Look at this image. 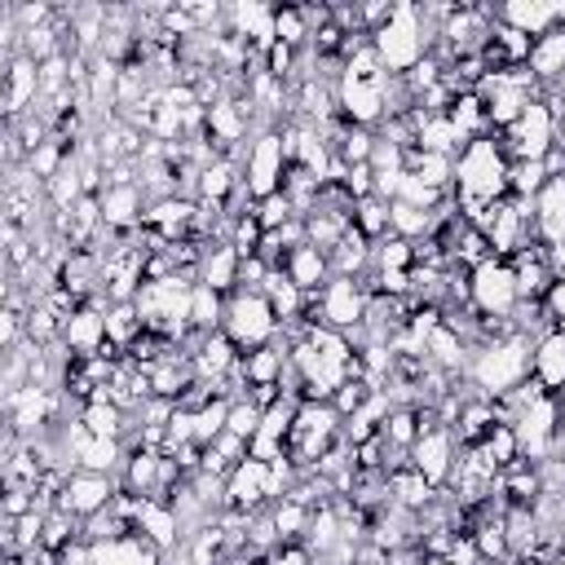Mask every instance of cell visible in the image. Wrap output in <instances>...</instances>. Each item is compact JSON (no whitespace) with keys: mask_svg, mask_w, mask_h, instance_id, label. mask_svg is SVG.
<instances>
[{"mask_svg":"<svg viewBox=\"0 0 565 565\" xmlns=\"http://www.w3.org/2000/svg\"><path fill=\"white\" fill-rule=\"evenodd\" d=\"M415 119H419V137H415V146H424V150H433V154H450V159L463 154L468 137L455 128L450 115H424V110L415 106Z\"/></svg>","mask_w":565,"mask_h":565,"instance_id":"7402d4cb","label":"cell"},{"mask_svg":"<svg viewBox=\"0 0 565 565\" xmlns=\"http://www.w3.org/2000/svg\"><path fill=\"white\" fill-rule=\"evenodd\" d=\"M274 40L291 44V49H305L309 44V22H305L300 4H278L274 9Z\"/></svg>","mask_w":565,"mask_h":565,"instance_id":"836d02e7","label":"cell"},{"mask_svg":"<svg viewBox=\"0 0 565 565\" xmlns=\"http://www.w3.org/2000/svg\"><path fill=\"white\" fill-rule=\"evenodd\" d=\"M282 177H287V150H282V132H256L252 146H247V159H243V185L247 194L260 203L269 194L282 190Z\"/></svg>","mask_w":565,"mask_h":565,"instance_id":"52a82bcc","label":"cell"},{"mask_svg":"<svg viewBox=\"0 0 565 565\" xmlns=\"http://www.w3.org/2000/svg\"><path fill=\"white\" fill-rule=\"evenodd\" d=\"M494 137H499L508 163L512 159H547V150L556 146V115H552V106L543 97H534L525 106V115L508 132H494Z\"/></svg>","mask_w":565,"mask_h":565,"instance_id":"5b68a950","label":"cell"},{"mask_svg":"<svg viewBox=\"0 0 565 565\" xmlns=\"http://www.w3.org/2000/svg\"><path fill=\"white\" fill-rule=\"evenodd\" d=\"M159 472H163V455H159V450L128 446L124 468H119V481H124L128 494H146V499H154V490H159Z\"/></svg>","mask_w":565,"mask_h":565,"instance_id":"44dd1931","label":"cell"},{"mask_svg":"<svg viewBox=\"0 0 565 565\" xmlns=\"http://www.w3.org/2000/svg\"><path fill=\"white\" fill-rule=\"evenodd\" d=\"M119 490H124V481H119L115 472H88V468H75V472L66 477L62 494H57V508L71 512V516H79V521H88V516L106 512V508L115 503Z\"/></svg>","mask_w":565,"mask_h":565,"instance_id":"9c48e42d","label":"cell"},{"mask_svg":"<svg viewBox=\"0 0 565 565\" xmlns=\"http://www.w3.org/2000/svg\"><path fill=\"white\" fill-rule=\"evenodd\" d=\"M128 530H132V534H141V539H150L159 552H172V547L185 539V530H181L177 512H172L163 499H146V494H137L132 516H128Z\"/></svg>","mask_w":565,"mask_h":565,"instance_id":"4fadbf2b","label":"cell"},{"mask_svg":"<svg viewBox=\"0 0 565 565\" xmlns=\"http://www.w3.org/2000/svg\"><path fill=\"white\" fill-rule=\"evenodd\" d=\"M543 309L552 313V322H556V327H565V278H556V282H552V291H547Z\"/></svg>","mask_w":565,"mask_h":565,"instance_id":"60d3db41","label":"cell"},{"mask_svg":"<svg viewBox=\"0 0 565 565\" xmlns=\"http://www.w3.org/2000/svg\"><path fill=\"white\" fill-rule=\"evenodd\" d=\"M225 508H243V512H260L269 508V463L265 459H243L230 468L225 477Z\"/></svg>","mask_w":565,"mask_h":565,"instance_id":"5bb4252c","label":"cell"},{"mask_svg":"<svg viewBox=\"0 0 565 565\" xmlns=\"http://www.w3.org/2000/svg\"><path fill=\"white\" fill-rule=\"evenodd\" d=\"M371 44H375V57H380V66H384L388 75H406L411 66H419V62L428 57L433 31L424 26L419 4L397 0V4H393V18H388L380 31H371Z\"/></svg>","mask_w":565,"mask_h":565,"instance_id":"3957f363","label":"cell"},{"mask_svg":"<svg viewBox=\"0 0 565 565\" xmlns=\"http://www.w3.org/2000/svg\"><path fill=\"white\" fill-rule=\"evenodd\" d=\"M353 230L375 247V243H384L393 230H388V203L384 199H358V207H353Z\"/></svg>","mask_w":565,"mask_h":565,"instance_id":"83f0119b","label":"cell"},{"mask_svg":"<svg viewBox=\"0 0 565 565\" xmlns=\"http://www.w3.org/2000/svg\"><path fill=\"white\" fill-rule=\"evenodd\" d=\"M388 75V71H384ZM384 75L380 79H353L340 71L335 79V106H340V119H349L353 128H375L384 124Z\"/></svg>","mask_w":565,"mask_h":565,"instance_id":"8fae6325","label":"cell"},{"mask_svg":"<svg viewBox=\"0 0 565 565\" xmlns=\"http://www.w3.org/2000/svg\"><path fill=\"white\" fill-rule=\"evenodd\" d=\"M141 335H146V327H141V313H137L132 300H119V305L106 309V340H110L119 353H128Z\"/></svg>","mask_w":565,"mask_h":565,"instance_id":"d4e9b609","label":"cell"},{"mask_svg":"<svg viewBox=\"0 0 565 565\" xmlns=\"http://www.w3.org/2000/svg\"><path fill=\"white\" fill-rule=\"evenodd\" d=\"M212 450H216L230 468H234V463H243V459L252 455V450H247V441H243V437H234V433H221V437L212 441Z\"/></svg>","mask_w":565,"mask_h":565,"instance_id":"ab89813d","label":"cell"},{"mask_svg":"<svg viewBox=\"0 0 565 565\" xmlns=\"http://www.w3.org/2000/svg\"><path fill=\"white\" fill-rule=\"evenodd\" d=\"M282 274L305 291V296H318L327 282H331V256L318 252V247H291L287 260H282Z\"/></svg>","mask_w":565,"mask_h":565,"instance_id":"e0dca14e","label":"cell"},{"mask_svg":"<svg viewBox=\"0 0 565 565\" xmlns=\"http://www.w3.org/2000/svg\"><path fill=\"white\" fill-rule=\"evenodd\" d=\"M0 79H4V88H0V110H4V119H22V115L40 102V62L26 57V53H18V57L4 62Z\"/></svg>","mask_w":565,"mask_h":565,"instance_id":"7c38bea8","label":"cell"},{"mask_svg":"<svg viewBox=\"0 0 565 565\" xmlns=\"http://www.w3.org/2000/svg\"><path fill=\"white\" fill-rule=\"evenodd\" d=\"M221 331H225L243 353L269 344V340L278 335V318H274V305L265 300V291H234V296L225 300V322H221Z\"/></svg>","mask_w":565,"mask_h":565,"instance_id":"277c9868","label":"cell"},{"mask_svg":"<svg viewBox=\"0 0 565 565\" xmlns=\"http://www.w3.org/2000/svg\"><path fill=\"white\" fill-rule=\"evenodd\" d=\"M468 291H472V309H477L481 318L503 322V318H512V309H516V274H512V265L499 260V256H490V260H481L477 269H468Z\"/></svg>","mask_w":565,"mask_h":565,"instance_id":"8992f818","label":"cell"},{"mask_svg":"<svg viewBox=\"0 0 565 565\" xmlns=\"http://www.w3.org/2000/svg\"><path fill=\"white\" fill-rule=\"evenodd\" d=\"M530 375L547 393H565V335H561V327H552L547 335L534 340V366H530Z\"/></svg>","mask_w":565,"mask_h":565,"instance_id":"d6986e66","label":"cell"},{"mask_svg":"<svg viewBox=\"0 0 565 565\" xmlns=\"http://www.w3.org/2000/svg\"><path fill=\"white\" fill-rule=\"evenodd\" d=\"M494 18L503 26L530 35V40H539L543 31L556 26V4H547V0H508V4H494Z\"/></svg>","mask_w":565,"mask_h":565,"instance_id":"ac0fdd59","label":"cell"},{"mask_svg":"<svg viewBox=\"0 0 565 565\" xmlns=\"http://www.w3.org/2000/svg\"><path fill=\"white\" fill-rule=\"evenodd\" d=\"M225 300H230V296H221V291L194 282V296H190V331H199V335L221 331V322H225Z\"/></svg>","mask_w":565,"mask_h":565,"instance_id":"cb8c5ba5","label":"cell"},{"mask_svg":"<svg viewBox=\"0 0 565 565\" xmlns=\"http://www.w3.org/2000/svg\"><path fill=\"white\" fill-rule=\"evenodd\" d=\"M106 309H110V300H106V291H97V296H88L66 322H62V344L71 349V358H97V353H106Z\"/></svg>","mask_w":565,"mask_h":565,"instance_id":"30bf717a","label":"cell"},{"mask_svg":"<svg viewBox=\"0 0 565 565\" xmlns=\"http://www.w3.org/2000/svg\"><path fill=\"white\" fill-rule=\"evenodd\" d=\"M481 450H486V459H490L499 472H503V468H512V463L521 459V446H516V428H512V424H494V428L486 433Z\"/></svg>","mask_w":565,"mask_h":565,"instance_id":"1f68e13d","label":"cell"},{"mask_svg":"<svg viewBox=\"0 0 565 565\" xmlns=\"http://www.w3.org/2000/svg\"><path fill=\"white\" fill-rule=\"evenodd\" d=\"M371 393H380V388H375V384H366V380H344V384L335 388L331 406L340 411V419H349V415H353V411H358V406H362Z\"/></svg>","mask_w":565,"mask_h":565,"instance_id":"74e56055","label":"cell"},{"mask_svg":"<svg viewBox=\"0 0 565 565\" xmlns=\"http://www.w3.org/2000/svg\"><path fill=\"white\" fill-rule=\"evenodd\" d=\"M371 172L375 177H393V172H406V150L388 137L375 132V150H371Z\"/></svg>","mask_w":565,"mask_h":565,"instance_id":"8d00e7d4","label":"cell"},{"mask_svg":"<svg viewBox=\"0 0 565 565\" xmlns=\"http://www.w3.org/2000/svg\"><path fill=\"white\" fill-rule=\"evenodd\" d=\"M309 516H313V508H305V503H296V499H278V503H269V521H274V530H278L282 543H305Z\"/></svg>","mask_w":565,"mask_h":565,"instance_id":"4316f807","label":"cell"},{"mask_svg":"<svg viewBox=\"0 0 565 565\" xmlns=\"http://www.w3.org/2000/svg\"><path fill=\"white\" fill-rule=\"evenodd\" d=\"M230 406H234V402L216 393L207 406L194 411V446H212V441L225 433V424H230Z\"/></svg>","mask_w":565,"mask_h":565,"instance_id":"4dcf8cb0","label":"cell"},{"mask_svg":"<svg viewBox=\"0 0 565 565\" xmlns=\"http://www.w3.org/2000/svg\"><path fill=\"white\" fill-rule=\"evenodd\" d=\"M556 556H561V561H565V539H561V547H556Z\"/></svg>","mask_w":565,"mask_h":565,"instance_id":"b9f144b4","label":"cell"},{"mask_svg":"<svg viewBox=\"0 0 565 565\" xmlns=\"http://www.w3.org/2000/svg\"><path fill=\"white\" fill-rule=\"evenodd\" d=\"M260 419H265V411L252 406L247 397H238V402L230 406V424H225V433H234V437H243V441L252 446V437L260 433Z\"/></svg>","mask_w":565,"mask_h":565,"instance_id":"d590c367","label":"cell"},{"mask_svg":"<svg viewBox=\"0 0 565 565\" xmlns=\"http://www.w3.org/2000/svg\"><path fill=\"white\" fill-rule=\"evenodd\" d=\"M252 212H256V221H260V230H265V234H274V230H282V225H291V221H296V207H291V199H287L282 190H278V194H269V199H260Z\"/></svg>","mask_w":565,"mask_h":565,"instance_id":"e575fe53","label":"cell"},{"mask_svg":"<svg viewBox=\"0 0 565 565\" xmlns=\"http://www.w3.org/2000/svg\"><path fill=\"white\" fill-rule=\"evenodd\" d=\"M543 185H547V163H543V159H512V163H508V194H516V199H539Z\"/></svg>","mask_w":565,"mask_h":565,"instance_id":"f546056e","label":"cell"},{"mask_svg":"<svg viewBox=\"0 0 565 565\" xmlns=\"http://www.w3.org/2000/svg\"><path fill=\"white\" fill-rule=\"evenodd\" d=\"M380 437H384L388 450H411L415 437H419V406H393L384 428H380Z\"/></svg>","mask_w":565,"mask_h":565,"instance_id":"f1b7e54d","label":"cell"},{"mask_svg":"<svg viewBox=\"0 0 565 565\" xmlns=\"http://www.w3.org/2000/svg\"><path fill=\"white\" fill-rule=\"evenodd\" d=\"M243 358V349L225 335V331H212V335H203L199 344H194V353H190V362H194V375H199V384H212V388H221V380L230 375V366Z\"/></svg>","mask_w":565,"mask_h":565,"instance_id":"9a60e30c","label":"cell"},{"mask_svg":"<svg viewBox=\"0 0 565 565\" xmlns=\"http://www.w3.org/2000/svg\"><path fill=\"white\" fill-rule=\"evenodd\" d=\"M530 366H534V340L521 331H508V335L472 349L463 380H472L486 397H508L521 380H530Z\"/></svg>","mask_w":565,"mask_h":565,"instance_id":"7a4b0ae2","label":"cell"},{"mask_svg":"<svg viewBox=\"0 0 565 565\" xmlns=\"http://www.w3.org/2000/svg\"><path fill=\"white\" fill-rule=\"evenodd\" d=\"M238 265H243V256H238L230 243H216V247L203 252L199 282L212 287V291H221V296H234V291H238Z\"/></svg>","mask_w":565,"mask_h":565,"instance_id":"603a6c76","label":"cell"},{"mask_svg":"<svg viewBox=\"0 0 565 565\" xmlns=\"http://www.w3.org/2000/svg\"><path fill=\"white\" fill-rule=\"evenodd\" d=\"M388 269H415V243L406 238H384L375 243V256H371V274H388Z\"/></svg>","mask_w":565,"mask_h":565,"instance_id":"d6a6232c","label":"cell"},{"mask_svg":"<svg viewBox=\"0 0 565 565\" xmlns=\"http://www.w3.org/2000/svg\"><path fill=\"white\" fill-rule=\"evenodd\" d=\"M388 230H393V238L419 243V238H428V234L437 230V221H433V212H424V207H411V203H388Z\"/></svg>","mask_w":565,"mask_h":565,"instance_id":"484cf974","label":"cell"},{"mask_svg":"<svg viewBox=\"0 0 565 565\" xmlns=\"http://www.w3.org/2000/svg\"><path fill=\"white\" fill-rule=\"evenodd\" d=\"M508 199V154L494 132L472 137L455 159V207L472 221L486 203Z\"/></svg>","mask_w":565,"mask_h":565,"instance_id":"6da1fadb","label":"cell"},{"mask_svg":"<svg viewBox=\"0 0 565 565\" xmlns=\"http://www.w3.org/2000/svg\"><path fill=\"white\" fill-rule=\"evenodd\" d=\"M530 75L543 84V88H556L565 84V26L556 22L552 31H543L534 44H530Z\"/></svg>","mask_w":565,"mask_h":565,"instance_id":"2e32d148","label":"cell"},{"mask_svg":"<svg viewBox=\"0 0 565 565\" xmlns=\"http://www.w3.org/2000/svg\"><path fill=\"white\" fill-rule=\"evenodd\" d=\"M309 313H318V322H322V327L353 331V327L362 322V313H366V287H362V278H331L318 296H309L305 322L313 327V318H309Z\"/></svg>","mask_w":565,"mask_h":565,"instance_id":"ba28073f","label":"cell"},{"mask_svg":"<svg viewBox=\"0 0 565 565\" xmlns=\"http://www.w3.org/2000/svg\"><path fill=\"white\" fill-rule=\"evenodd\" d=\"M424 358H428L437 371H446V375H463L472 353H468V344H463L459 331H450L446 322H437V327L428 331V340H424Z\"/></svg>","mask_w":565,"mask_h":565,"instance_id":"ffe728a7","label":"cell"},{"mask_svg":"<svg viewBox=\"0 0 565 565\" xmlns=\"http://www.w3.org/2000/svg\"><path fill=\"white\" fill-rule=\"evenodd\" d=\"M265 565H313V552L305 543H282L265 556Z\"/></svg>","mask_w":565,"mask_h":565,"instance_id":"f35d334b","label":"cell"}]
</instances>
